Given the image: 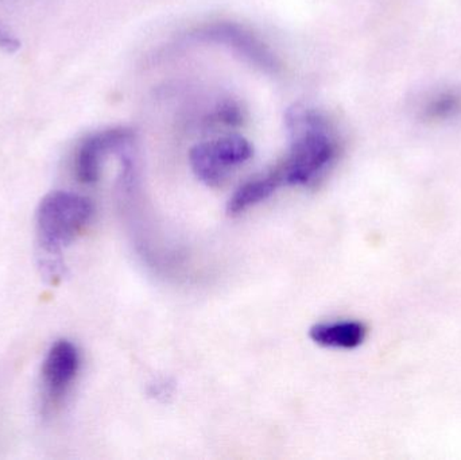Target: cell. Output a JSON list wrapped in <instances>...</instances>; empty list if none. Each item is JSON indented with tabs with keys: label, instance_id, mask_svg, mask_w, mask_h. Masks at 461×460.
I'll return each instance as SVG.
<instances>
[{
	"label": "cell",
	"instance_id": "cell-9",
	"mask_svg": "<svg viewBox=\"0 0 461 460\" xmlns=\"http://www.w3.org/2000/svg\"><path fill=\"white\" fill-rule=\"evenodd\" d=\"M420 116L425 122H448L461 116V91L441 89L428 96L420 107Z\"/></svg>",
	"mask_w": 461,
	"mask_h": 460
},
{
	"label": "cell",
	"instance_id": "cell-6",
	"mask_svg": "<svg viewBox=\"0 0 461 460\" xmlns=\"http://www.w3.org/2000/svg\"><path fill=\"white\" fill-rule=\"evenodd\" d=\"M197 38L211 41V42L224 43L232 48L236 53L249 59L255 67L260 68L266 72H278V59L271 53L270 49L243 26L219 22V23L211 24V26L200 30Z\"/></svg>",
	"mask_w": 461,
	"mask_h": 460
},
{
	"label": "cell",
	"instance_id": "cell-3",
	"mask_svg": "<svg viewBox=\"0 0 461 460\" xmlns=\"http://www.w3.org/2000/svg\"><path fill=\"white\" fill-rule=\"evenodd\" d=\"M254 154L251 143L241 135H226L199 143L189 153V162L196 177L210 186L221 184L230 169L249 161Z\"/></svg>",
	"mask_w": 461,
	"mask_h": 460
},
{
	"label": "cell",
	"instance_id": "cell-5",
	"mask_svg": "<svg viewBox=\"0 0 461 460\" xmlns=\"http://www.w3.org/2000/svg\"><path fill=\"white\" fill-rule=\"evenodd\" d=\"M134 132L126 127L104 130L92 134L81 143L76 157V175L83 184H95L100 178L105 157L113 151L126 150Z\"/></svg>",
	"mask_w": 461,
	"mask_h": 460
},
{
	"label": "cell",
	"instance_id": "cell-10",
	"mask_svg": "<svg viewBox=\"0 0 461 460\" xmlns=\"http://www.w3.org/2000/svg\"><path fill=\"white\" fill-rule=\"evenodd\" d=\"M19 49H21V41L5 24L0 23V50L13 54Z\"/></svg>",
	"mask_w": 461,
	"mask_h": 460
},
{
	"label": "cell",
	"instance_id": "cell-4",
	"mask_svg": "<svg viewBox=\"0 0 461 460\" xmlns=\"http://www.w3.org/2000/svg\"><path fill=\"white\" fill-rule=\"evenodd\" d=\"M80 370V353L76 345L67 339L57 340L49 348L41 370L43 415L59 410L69 393Z\"/></svg>",
	"mask_w": 461,
	"mask_h": 460
},
{
	"label": "cell",
	"instance_id": "cell-8",
	"mask_svg": "<svg viewBox=\"0 0 461 460\" xmlns=\"http://www.w3.org/2000/svg\"><path fill=\"white\" fill-rule=\"evenodd\" d=\"M279 183L273 170L259 176V177L252 178V180L244 183L235 194L230 197L229 204H227V212L229 215L235 216L243 211L249 210L252 205L259 204L263 200L268 199L276 189L279 188Z\"/></svg>",
	"mask_w": 461,
	"mask_h": 460
},
{
	"label": "cell",
	"instance_id": "cell-7",
	"mask_svg": "<svg viewBox=\"0 0 461 460\" xmlns=\"http://www.w3.org/2000/svg\"><path fill=\"white\" fill-rule=\"evenodd\" d=\"M367 329L357 321L316 324L309 331V337L317 345L330 348H357L366 339Z\"/></svg>",
	"mask_w": 461,
	"mask_h": 460
},
{
	"label": "cell",
	"instance_id": "cell-11",
	"mask_svg": "<svg viewBox=\"0 0 461 460\" xmlns=\"http://www.w3.org/2000/svg\"><path fill=\"white\" fill-rule=\"evenodd\" d=\"M218 119L223 123L239 124L241 122L240 110H239L238 105L227 103V104L219 108Z\"/></svg>",
	"mask_w": 461,
	"mask_h": 460
},
{
	"label": "cell",
	"instance_id": "cell-1",
	"mask_svg": "<svg viewBox=\"0 0 461 460\" xmlns=\"http://www.w3.org/2000/svg\"><path fill=\"white\" fill-rule=\"evenodd\" d=\"M290 150L273 167L281 185H309L327 172L338 154L330 123L319 111L293 105L286 113Z\"/></svg>",
	"mask_w": 461,
	"mask_h": 460
},
{
	"label": "cell",
	"instance_id": "cell-2",
	"mask_svg": "<svg viewBox=\"0 0 461 460\" xmlns=\"http://www.w3.org/2000/svg\"><path fill=\"white\" fill-rule=\"evenodd\" d=\"M94 216L88 197L68 191L50 192L35 215L38 258L43 277L57 283L65 275L62 253L86 229Z\"/></svg>",
	"mask_w": 461,
	"mask_h": 460
}]
</instances>
